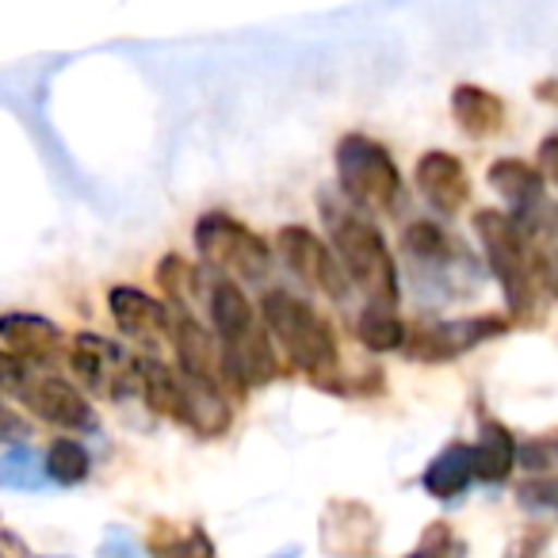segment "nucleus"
Masks as SVG:
<instances>
[{"mask_svg": "<svg viewBox=\"0 0 558 558\" xmlns=\"http://www.w3.org/2000/svg\"><path fill=\"white\" fill-rule=\"evenodd\" d=\"M410 558H463V543L451 535L448 524H433Z\"/></svg>", "mask_w": 558, "mask_h": 558, "instance_id": "obj_26", "label": "nucleus"}, {"mask_svg": "<svg viewBox=\"0 0 558 558\" xmlns=\"http://www.w3.org/2000/svg\"><path fill=\"white\" fill-rule=\"evenodd\" d=\"M344 271H349L352 288H360L372 306H387L395 311L402 299V276H398V260L390 253L383 230L372 218L360 215H341L333 218V241Z\"/></svg>", "mask_w": 558, "mask_h": 558, "instance_id": "obj_4", "label": "nucleus"}, {"mask_svg": "<svg viewBox=\"0 0 558 558\" xmlns=\"http://www.w3.org/2000/svg\"><path fill=\"white\" fill-rule=\"evenodd\" d=\"M154 558H215V543L199 527L154 535Z\"/></svg>", "mask_w": 558, "mask_h": 558, "instance_id": "obj_24", "label": "nucleus"}, {"mask_svg": "<svg viewBox=\"0 0 558 558\" xmlns=\"http://www.w3.org/2000/svg\"><path fill=\"white\" fill-rule=\"evenodd\" d=\"M43 478H47V471H43L39 459H35L32 451H9V456L0 459V486L35 489Z\"/></svg>", "mask_w": 558, "mask_h": 558, "instance_id": "obj_25", "label": "nucleus"}, {"mask_svg": "<svg viewBox=\"0 0 558 558\" xmlns=\"http://www.w3.org/2000/svg\"><path fill=\"white\" fill-rule=\"evenodd\" d=\"M322 543L329 555L364 558L375 547V512L360 501H333L322 517Z\"/></svg>", "mask_w": 558, "mask_h": 558, "instance_id": "obj_15", "label": "nucleus"}, {"mask_svg": "<svg viewBox=\"0 0 558 558\" xmlns=\"http://www.w3.org/2000/svg\"><path fill=\"white\" fill-rule=\"evenodd\" d=\"M535 169H539V177L547 180V184L558 187V134H547V138L539 142V157H535Z\"/></svg>", "mask_w": 558, "mask_h": 558, "instance_id": "obj_29", "label": "nucleus"}, {"mask_svg": "<svg viewBox=\"0 0 558 558\" xmlns=\"http://www.w3.org/2000/svg\"><path fill=\"white\" fill-rule=\"evenodd\" d=\"M207 314H210V329H215L218 344H222L233 390L245 395V390L268 387L279 375L276 344H271L268 329L256 322L253 303H248V295L241 291L238 279H226V276L210 279Z\"/></svg>", "mask_w": 558, "mask_h": 558, "instance_id": "obj_1", "label": "nucleus"}, {"mask_svg": "<svg viewBox=\"0 0 558 558\" xmlns=\"http://www.w3.org/2000/svg\"><path fill=\"white\" fill-rule=\"evenodd\" d=\"M108 311H111V322H116L119 333H126L131 341H161V337L172 333V311L165 299L149 295L142 288H119L108 291Z\"/></svg>", "mask_w": 558, "mask_h": 558, "instance_id": "obj_12", "label": "nucleus"}, {"mask_svg": "<svg viewBox=\"0 0 558 558\" xmlns=\"http://www.w3.org/2000/svg\"><path fill=\"white\" fill-rule=\"evenodd\" d=\"M402 245H405V253L417 256V260H425V264H448L459 256L456 238H451L448 230H440L436 222H428V218L405 226Z\"/></svg>", "mask_w": 558, "mask_h": 558, "instance_id": "obj_23", "label": "nucleus"}, {"mask_svg": "<svg viewBox=\"0 0 558 558\" xmlns=\"http://www.w3.org/2000/svg\"><path fill=\"white\" fill-rule=\"evenodd\" d=\"M421 195L433 210L440 215H459L471 199V177H466V165L459 161L448 149H428L417 157V169H413Z\"/></svg>", "mask_w": 558, "mask_h": 558, "instance_id": "obj_13", "label": "nucleus"}, {"mask_svg": "<svg viewBox=\"0 0 558 558\" xmlns=\"http://www.w3.org/2000/svg\"><path fill=\"white\" fill-rule=\"evenodd\" d=\"M100 558H142V547L126 532H108L100 543Z\"/></svg>", "mask_w": 558, "mask_h": 558, "instance_id": "obj_30", "label": "nucleus"}, {"mask_svg": "<svg viewBox=\"0 0 558 558\" xmlns=\"http://www.w3.org/2000/svg\"><path fill=\"white\" fill-rule=\"evenodd\" d=\"M276 253L311 291L333 299V303L349 299L352 279H349V271H344L341 256H337V248L329 245L326 238H318L311 226H283V230L276 233Z\"/></svg>", "mask_w": 558, "mask_h": 558, "instance_id": "obj_7", "label": "nucleus"}, {"mask_svg": "<svg viewBox=\"0 0 558 558\" xmlns=\"http://www.w3.org/2000/svg\"><path fill=\"white\" fill-rule=\"evenodd\" d=\"M35 367L24 364L20 356H12L9 349H0V395H12L16 398L24 390V383L32 379Z\"/></svg>", "mask_w": 558, "mask_h": 558, "instance_id": "obj_28", "label": "nucleus"}, {"mask_svg": "<svg viewBox=\"0 0 558 558\" xmlns=\"http://www.w3.org/2000/svg\"><path fill=\"white\" fill-rule=\"evenodd\" d=\"M65 356H70V367L77 372V379L85 383L88 390H96V395H108V398L138 395V356H131V352L119 341H111V337L81 329V333L65 344Z\"/></svg>", "mask_w": 558, "mask_h": 558, "instance_id": "obj_8", "label": "nucleus"}, {"mask_svg": "<svg viewBox=\"0 0 558 558\" xmlns=\"http://www.w3.org/2000/svg\"><path fill=\"white\" fill-rule=\"evenodd\" d=\"M505 333H509V318H501V314H474V318L436 322V326L410 333L405 356H413L417 364H448V360L466 356L471 349H478V344Z\"/></svg>", "mask_w": 558, "mask_h": 558, "instance_id": "obj_10", "label": "nucleus"}, {"mask_svg": "<svg viewBox=\"0 0 558 558\" xmlns=\"http://www.w3.org/2000/svg\"><path fill=\"white\" fill-rule=\"evenodd\" d=\"M486 180H489V187L517 210L539 207L543 187H547V180L539 177V169L520 161V157H497V161L486 169Z\"/></svg>", "mask_w": 558, "mask_h": 558, "instance_id": "obj_17", "label": "nucleus"}, {"mask_svg": "<svg viewBox=\"0 0 558 558\" xmlns=\"http://www.w3.org/2000/svg\"><path fill=\"white\" fill-rule=\"evenodd\" d=\"M43 471H47V478L58 482V486H81V482L88 478V471H93V456H88V448L81 440L62 436V440L50 444Z\"/></svg>", "mask_w": 558, "mask_h": 558, "instance_id": "obj_22", "label": "nucleus"}, {"mask_svg": "<svg viewBox=\"0 0 558 558\" xmlns=\"http://www.w3.org/2000/svg\"><path fill=\"white\" fill-rule=\"evenodd\" d=\"M337 184L356 207L364 210H395L402 195V169L395 165L390 149L367 134H344L333 149Z\"/></svg>", "mask_w": 558, "mask_h": 558, "instance_id": "obj_6", "label": "nucleus"}, {"mask_svg": "<svg viewBox=\"0 0 558 558\" xmlns=\"http://www.w3.org/2000/svg\"><path fill=\"white\" fill-rule=\"evenodd\" d=\"M172 352H177V367L184 379L199 383L207 390H218V395H230L233 379L230 367H226L222 344H218L215 329L203 326L192 311H172Z\"/></svg>", "mask_w": 558, "mask_h": 558, "instance_id": "obj_9", "label": "nucleus"}, {"mask_svg": "<svg viewBox=\"0 0 558 558\" xmlns=\"http://www.w3.org/2000/svg\"><path fill=\"white\" fill-rule=\"evenodd\" d=\"M474 233H478L482 248H486L489 271L501 283L509 314L517 322H535V314L543 306V288H547V260L532 245L520 218L486 207L474 215Z\"/></svg>", "mask_w": 558, "mask_h": 558, "instance_id": "obj_2", "label": "nucleus"}, {"mask_svg": "<svg viewBox=\"0 0 558 558\" xmlns=\"http://www.w3.org/2000/svg\"><path fill=\"white\" fill-rule=\"evenodd\" d=\"M157 283H161V291H165V303H177L180 311H187L195 299L207 295L203 271L195 268L192 260H184L180 253L161 256V264H157Z\"/></svg>", "mask_w": 558, "mask_h": 558, "instance_id": "obj_21", "label": "nucleus"}, {"mask_svg": "<svg viewBox=\"0 0 558 558\" xmlns=\"http://www.w3.org/2000/svg\"><path fill=\"white\" fill-rule=\"evenodd\" d=\"M520 505L527 509H543V512H558V478H532L517 489Z\"/></svg>", "mask_w": 558, "mask_h": 558, "instance_id": "obj_27", "label": "nucleus"}, {"mask_svg": "<svg viewBox=\"0 0 558 558\" xmlns=\"http://www.w3.org/2000/svg\"><path fill=\"white\" fill-rule=\"evenodd\" d=\"M471 456H474V478L505 482L512 474V466H517L520 448L501 421H482V433H478V440L471 444Z\"/></svg>", "mask_w": 558, "mask_h": 558, "instance_id": "obj_19", "label": "nucleus"}, {"mask_svg": "<svg viewBox=\"0 0 558 558\" xmlns=\"http://www.w3.org/2000/svg\"><path fill=\"white\" fill-rule=\"evenodd\" d=\"M356 337L364 349L383 356V352H405L410 329H405V322L398 318L395 311H387V306H367L356 318Z\"/></svg>", "mask_w": 558, "mask_h": 558, "instance_id": "obj_20", "label": "nucleus"}, {"mask_svg": "<svg viewBox=\"0 0 558 558\" xmlns=\"http://www.w3.org/2000/svg\"><path fill=\"white\" fill-rule=\"evenodd\" d=\"M505 116H509L505 100L497 93H489V88L471 85V81L451 88V119H456V126L466 138L474 142L497 138L505 131Z\"/></svg>", "mask_w": 558, "mask_h": 558, "instance_id": "obj_16", "label": "nucleus"}, {"mask_svg": "<svg viewBox=\"0 0 558 558\" xmlns=\"http://www.w3.org/2000/svg\"><path fill=\"white\" fill-rule=\"evenodd\" d=\"M16 398L32 410V417L47 421V425L65 428V433H96L93 402H88L65 375L39 372V367H35L32 379L24 383V390H20Z\"/></svg>", "mask_w": 558, "mask_h": 558, "instance_id": "obj_11", "label": "nucleus"}, {"mask_svg": "<svg viewBox=\"0 0 558 558\" xmlns=\"http://www.w3.org/2000/svg\"><path fill=\"white\" fill-rule=\"evenodd\" d=\"M260 322L268 329L271 344L288 356L303 375L326 387L329 375L341 367V344H337V329L314 311L306 299L291 295L283 288H268L260 299Z\"/></svg>", "mask_w": 558, "mask_h": 558, "instance_id": "obj_3", "label": "nucleus"}, {"mask_svg": "<svg viewBox=\"0 0 558 558\" xmlns=\"http://www.w3.org/2000/svg\"><path fill=\"white\" fill-rule=\"evenodd\" d=\"M192 241L199 260L226 279H264L271 271V256H276V248L256 230H248L241 218H233L230 210L199 215Z\"/></svg>", "mask_w": 558, "mask_h": 558, "instance_id": "obj_5", "label": "nucleus"}, {"mask_svg": "<svg viewBox=\"0 0 558 558\" xmlns=\"http://www.w3.org/2000/svg\"><path fill=\"white\" fill-rule=\"evenodd\" d=\"M0 341H4V349H9L12 356H20L32 367L54 364L65 352L62 329L50 318H43V314H27V311L0 314Z\"/></svg>", "mask_w": 558, "mask_h": 558, "instance_id": "obj_14", "label": "nucleus"}, {"mask_svg": "<svg viewBox=\"0 0 558 558\" xmlns=\"http://www.w3.org/2000/svg\"><path fill=\"white\" fill-rule=\"evenodd\" d=\"M474 482V456L471 444H448L433 463L421 474L425 494H433L436 501H456L459 494H466V486Z\"/></svg>", "mask_w": 558, "mask_h": 558, "instance_id": "obj_18", "label": "nucleus"}]
</instances>
